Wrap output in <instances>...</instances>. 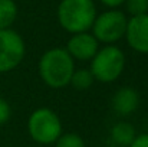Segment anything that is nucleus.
Wrapping results in <instances>:
<instances>
[{
    "label": "nucleus",
    "instance_id": "obj_5",
    "mask_svg": "<svg viewBox=\"0 0 148 147\" xmlns=\"http://www.w3.org/2000/svg\"><path fill=\"white\" fill-rule=\"evenodd\" d=\"M128 17L118 9H109L101 14H97L95 22L91 28V33L99 43L115 45L125 36Z\"/></svg>",
    "mask_w": 148,
    "mask_h": 147
},
{
    "label": "nucleus",
    "instance_id": "obj_15",
    "mask_svg": "<svg viewBox=\"0 0 148 147\" xmlns=\"http://www.w3.org/2000/svg\"><path fill=\"white\" fill-rule=\"evenodd\" d=\"M10 117H12V107H10L9 101L6 98L0 97V127L7 124Z\"/></svg>",
    "mask_w": 148,
    "mask_h": 147
},
{
    "label": "nucleus",
    "instance_id": "obj_17",
    "mask_svg": "<svg viewBox=\"0 0 148 147\" xmlns=\"http://www.w3.org/2000/svg\"><path fill=\"white\" fill-rule=\"evenodd\" d=\"M99 1H101L103 6L109 7V9H118L119 6L124 4L125 0H99Z\"/></svg>",
    "mask_w": 148,
    "mask_h": 147
},
{
    "label": "nucleus",
    "instance_id": "obj_8",
    "mask_svg": "<svg viewBox=\"0 0 148 147\" xmlns=\"http://www.w3.org/2000/svg\"><path fill=\"white\" fill-rule=\"evenodd\" d=\"M124 38L132 50L148 55V13L128 19Z\"/></svg>",
    "mask_w": 148,
    "mask_h": 147
},
{
    "label": "nucleus",
    "instance_id": "obj_12",
    "mask_svg": "<svg viewBox=\"0 0 148 147\" xmlns=\"http://www.w3.org/2000/svg\"><path fill=\"white\" fill-rule=\"evenodd\" d=\"M94 82H95V78L92 72L89 71V68H79L73 71L69 85L76 91H86L94 85Z\"/></svg>",
    "mask_w": 148,
    "mask_h": 147
},
{
    "label": "nucleus",
    "instance_id": "obj_7",
    "mask_svg": "<svg viewBox=\"0 0 148 147\" xmlns=\"http://www.w3.org/2000/svg\"><path fill=\"white\" fill-rule=\"evenodd\" d=\"M99 48H101L99 42L91 32H81L71 35L65 49L68 50V53L72 56L73 61L89 62L95 56Z\"/></svg>",
    "mask_w": 148,
    "mask_h": 147
},
{
    "label": "nucleus",
    "instance_id": "obj_3",
    "mask_svg": "<svg viewBox=\"0 0 148 147\" xmlns=\"http://www.w3.org/2000/svg\"><path fill=\"white\" fill-rule=\"evenodd\" d=\"M89 62V71L92 72L95 81L111 84L124 74L127 59L124 50L116 45H103Z\"/></svg>",
    "mask_w": 148,
    "mask_h": 147
},
{
    "label": "nucleus",
    "instance_id": "obj_4",
    "mask_svg": "<svg viewBox=\"0 0 148 147\" xmlns=\"http://www.w3.org/2000/svg\"><path fill=\"white\" fill-rule=\"evenodd\" d=\"M27 133L30 139L40 144L50 146L63 133L59 115L49 107H39L33 110L27 118Z\"/></svg>",
    "mask_w": 148,
    "mask_h": 147
},
{
    "label": "nucleus",
    "instance_id": "obj_1",
    "mask_svg": "<svg viewBox=\"0 0 148 147\" xmlns=\"http://www.w3.org/2000/svg\"><path fill=\"white\" fill-rule=\"evenodd\" d=\"M75 69V61L65 48L48 49L42 53L38 63L39 77L53 90H62L68 87Z\"/></svg>",
    "mask_w": 148,
    "mask_h": 147
},
{
    "label": "nucleus",
    "instance_id": "obj_14",
    "mask_svg": "<svg viewBox=\"0 0 148 147\" xmlns=\"http://www.w3.org/2000/svg\"><path fill=\"white\" fill-rule=\"evenodd\" d=\"M124 4L127 13H130L131 17L148 13V0H125Z\"/></svg>",
    "mask_w": 148,
    "mask_h": 147
},
{
    "label": "nucleus",
    "instance_id": "obj_16",
    "mask_svg": "<svg viewBox=\"0 0 148 147\" xmlns=\"http://www.w3.org/2000/svg\"><path fill=\"white\" fill-rule=\"evenodd\" d=\"M128 147H148V133L137 134L135 139L132 140V143Z\"/></svg>",
    "mask_w": 148,
    "mask_h": 147
},
{
    "label": "nucleus",
    "instance_id": "obj_11",
    "mask_svg": "<svg viewBox=\"0 0 148 147\" xmlns=\"http://www.w3.org/2000/svg\"><path fill=\"white\" fill-rule=\"evenodd\" d=\"M19 9L14 0H0V30L10 29L17 17Z\"/></svg>",
    "mask_w": 148,
    "mask_h": 147
},
{
    "label": "nucleus",
    "instance_id": "obj_9",
    "mask_svg": "<svg viewBox=\"0 0 148 147\" xmlns=\"http://www.w3.org/2000/svg\"><path fill=\"white\" fill-rule=\"evenodd\" d=\"M140 105V94L132 87H121L111 98L112 110L122 117L131 115Z\"/></svg>",
    "mask_w": 148,
    "mask_h": 147
},
{
    "label": "nucleus",
    "instance_id": "obj_10",
    "mask_svg": "<svg viewBox=\"0 0 148 147\" xmlns=\"http://www.w3.org/2000/svg\"><path fill=\"white\" fill-rule=\"evenodd\" d=\"M135 136H137V131L134 126L130 124L128 121H118L111 128V139L118 146L128 147L135 139Z\"/></svg>",
    "mask_w": 148,
    "mask_h": 147
},
{
    "label": "nucleus",
    "instance_id": "obj_13",
    "mask_svg": "<svg viewBox=\"0 0 148 147\" xmlns=\"http://www.w3.org/2000/svg\"><path fill=\"white\" fill-rule=\"evenodd\" d=\"M55 147H86L85 140L78 133H62L55 141Z\"/></svg>",
    "mask_w": 148,
    "mask_h": 147
},
{
    "label": "nucleus",
    "instance_id": "obj_6",
    "mask_svg": "<svg viewBox=\"0 0 148 147\" xmlns=\"http://www.w3.org/2000/svg\"><path fill=\"white\" fill-rule=\"evenodd\" d=\"M26 56V43L19 32L0 30V74L14 71Z\"/></svg>",
    "mask_w": 148,
    "mask_h": 147
},
{
    "label": "nucleus",
    "instance_id": "obj_2",
    "mask_svg": "<svg viewBox=\"0 0 148 147\" xmlns=\"http://www.w3.org/2000/svg\"><path fill=\"white\" fill-rule=\"evenodd\" d=\"M97 14L94 0H60L58 6V22L71 35L89 32Z\"/></svg>",
    "mask_w": 148,
    "mask_h": 147
}]
</instances>
